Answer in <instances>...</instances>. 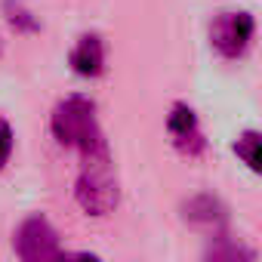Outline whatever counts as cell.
I'll use <instances>...</instances> for the list:
<instances>
[{"instance_id":"cell-5","label":"cell","mask_w":262,"mask_h":262,"mask_svg":"<svg viewBox=\"0 0 262 262\" xmlns=\"http://www.w3.org/2000/svg\"><path fill=\"white\" fill-rule=\"evenodd\" d=\"M167 129H170L173 142H176L182 151L198 155V151L204 148L201 129H198V117H194V111H191L185 102H176V105H173V111H170V117H167Z\"/></svg>"},{"instance_id":"cell-3","label":"cell","mask_w":262,"mask_h":262,"mask_svg":"<svg viewBox=\"0 0 262 262\" xmlns=\"http://www.w3.org/2000/svg\"><path fill=\"white\" fill-rule=\"evenodd\" d=\"M16 256L19 262H65L59 231L47 216L34 213L16 228Z\"/></svg>"},{"instance_id":"cell-13","label":"cell","mask_w":262,"mask_h":262,"mask_svg":"<svg viewBox=\"0 0 262 262\" xmlns=\"http://www.w3.org/2000/svg\"><path fill=\"white\" fill-rule=\"evenodd\" d=\"M0 56H4V40H0Z\"/></svg>"},{"instance_id":"cell-1","label":"cell","mask_w":262,"mask_h":262,"mask_svg":"<svg viewBox=\"0 0 262 262\" xmlns=\"http://www.w3.org/2000/svg\"><path fill=\"white\" fill-rule=\"evenodd\" d=\"M74 198H77L80 210L90 213V216H108V213H114V207L120 201V188H117V173H114L108 145L83 155V170L77 176Z\"/></svg>"},{"instance_id":"cell-10","label":"cell","mask_w":262,"mask_h":262,"mask_svg":"<svg viewBox=\"0 0 262 262\" xmlns=\"http://www.w3.org/2000/svg\"><path fill=\"white\" fill-rule=\"evenodd\" d=\"M4 13H7V22L22 31V34H37L40 31V22L34 19V13L22 4V0H4Z\"/></svg>"},{"instance_id":"cell-9","label":"cell","mask_w":262,"mask_h":262,"mask_svg":"<svg viewBox=\"0 0 262 262\" xmlns=\"http://www.w3.org/2000/svg\"><path fill=\"white\" fill-rule=\"evenodd\" d=\"M234 155L247 164V170L259 173L262 170V136L256 129H244L237 136V142H234Z\"/></svg>"},{"instance_id":"cell-11","label":"cell","mask_w":262,"mask_h":262,"mask_svg":"<svg viewBox=\"0 0 262 262\" xmlns=\"http://www.w3.org/2000/svg\"><path fill=\"white\" fill-rule=\"evenodd\" d=\"M13 145H16V136H13V126L0 117V170H4L13 158Z\"/></svg>"},{"instance_id":"cell-6","label":"cell","mask_w":262,"mask_h":262,"mask_svg":"<svg viewBox=\"0 0 262 262\" xmlns=\"http://www.w3.org/2000/svg\"><path fill=\"white\" fill-rule=\"evenodd\" d=\"M68 62L80 77H99L102 68H105V43H102V37L99 34H83L74 43Z\"/></svg>"},{"instance_id":"cell-8","label":"cell","mask_w":262,"mask_h":262,"mask_svg":"<svg viewBox=\"0 0 262 262\" xmlns=\"http://www.w3.org/2000/svg\"><path fill=\"white\" fill-rule=\"evenodd\" d=\"M204 262H256V253L244 241H234V237L219 234L204 250Z\"/></svg>"},{"instance_id":"cell-4","label":"cell","mask_w":262,"mask_h":262,"mask_svg":"<svg viewBox=\"0 0 262 262\" xmlns=\"http://www.w3.org/2000/svg\"><path fill=\"white\" fill-rule=\"evenodd\" d=\"M253 31H256V22H253L250 13H244V10H225L210 25V43L219 50V56L237 59L250 47Z\"/></svg>"},{"instance_id":"cell-7","label":"cell","mask_w":262,"mask_h":262,"mask_svg":"<svg viewBox=\"0 0 262 262\" xmlns=\"http://www.w3.org/2000/svg\"><path fill=\"white\" fill-rule=\"evenodd\" d=\"M182 219L191 225H204V228H219L228 219V210L219 198L213 194H194L188 201H182Z\"/></svg>"},{"instance_id":"cell-2","label":"cell","mask_w":262,"mask_h":262,"mask_svg":"<svg viewBox=\"0 0 262 262\" xmlns=\"http://www.w3.org/2000/svg\"><path fill=\"white\" fill-rule=\"evenodd\" d=\"M50 129H53V136L62 145L77 148L80 155H90V151H96V148L105 145L99 120H96V102L86 99V96H68V99H62L53 108Z\"/></svg>"},{"instance_id":"cell-12","label":"cell","mask_w":262,"mask_h":262,"mask_svg":"<svg viewBox=\"0 0 262 262\" xmlns=\"http://www.w3.org/2000/svg\"><path fill=\"white\" fill-rule=\"evenodd\" d=\"M65 262H99V256H93V253H77V256H65Z\"/></svg>"}]
</instances>
